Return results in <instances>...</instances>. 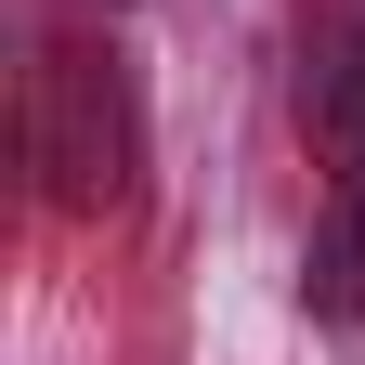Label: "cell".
Listing matches in <instances>:
<instances>
[{
    "instance_id": "cell-1",
    "label": "cell",
    "mask_w": 365,
    "mask_h": 365,
    "mask_svg": "<svg viewBox=\"0 0 365 365\" xmlns=\"http://www.w3.org/2000/svg\"><path fill=\"white\" fill-rule=\"evenodd\" d=\"M26 170L66 222H105L144 170V118H130V66L105 39H39L26 66Z\"/></svg>"
},
{
    "instance_id": "cell-2",
    "label": "cell",
    "mask_w": 365,
    "mask_h": 365,
    "mask_svg": "<svg viewBox=\"0 0 365 365\" xmlns=\"http://www.w3.org/2000/svg\"><path fill=\"white\" fill-rule=\"evenodd\" d=\"M300 130L339 170H365V0H313V26H300Z\"/></svg>"
},
{
    "instance_id": "cell-3",
    "label": "cell",
    "mask_w": 365,
    "mask_h": 365,
    "mask_svg": "<svg viewBox=\"0 0 365 365\" xmlns=\"http://www.w3.org/2000/svg\"><path fill=\"white\" fill-rule=\"evenodd\" d=\"M300 300L327 313V327H365V170H339L327 222H313V248H300Z\"/></svg>"
}]
</instances>
